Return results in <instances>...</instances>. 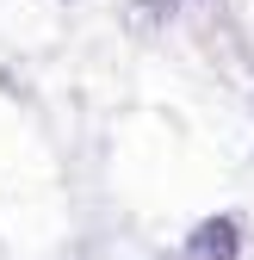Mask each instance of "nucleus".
<instances>
[{"label": "nucleus", "instance_id": "obj_1", "mask_svg": "<svg viewBox=\"0 0 254 260\" xmlns=\"http://www.w3.org/2000/svg\"><path fill=\"white\" fill-rule=\"evenodd\" d=\"M242 236H236V217H211L193 230V242H186V260H236Z\"/></svg>", "mask_w": 254, "mask_h": 260}, {"label": "nucleus", "instance_id": "obj_2", "mask_svg": "<svg viewBox=\"0 0 254 260\" xmlns=\"http://www.w3.org/2000/svg\"><path fill=\"white\" fill-rule=\"evenodd\" d=\"M162 19H168V7H162V0H137V31H155Z\"/></svg>", "mask_w": 254, "mask_h": 260}]
</instances>
